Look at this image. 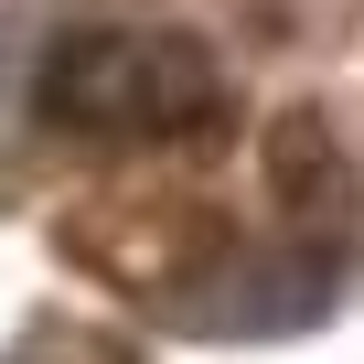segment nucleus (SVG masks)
<instances>
[{"instance_id":"nucleus-1","label":"nucleus","mask_w":364,"mask_h":364,"mask_svg":"<svg viewBox=\"0 0 364 364\" xmlns=\"http://www.w3.org/2000/svg\"><path fill=\"white\" fill-rule=\"evenodd\" d=\"M215 107V65L193 43L150 33H75L43 65V118L54 129H182Z\"/></svg>"}]
</instances>
